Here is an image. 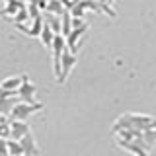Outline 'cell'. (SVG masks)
<instances>
[{"instance_id": "obj_2", "label": "cell", "mask_w": 156, "mask_h": 156, "mask_svg": "<svg viewBox=\"0 0 156 156\" xmlns=\"http://www.w3.org/2000/svg\"><path fill=\"white\" fill-rule=\"evenodd\" d=\"M66 37L62 35V33H58V35L55 37V41H53V72H55V78L58 80V78L62 76V55H65L66 51Z\"/></svg>"}, {"instance_id": "obj_4", "label": "cell", "mask_w": 156, "mask_h": 156, "mask_svg": "<svg viewBox=\"0 0 156 156\" xmlns=\"http://www.w3.org/2000/svg\"><path fill=\"white\" fill-rule=\"evenodd\" d=\"M23 80H26V74L22 76H8L2 80V84H0V90H2V98H10V96H16L18 90L22 88Z\"/></svg>"}, {"instance_id": "obj_9", "label": "cell", "mask_w": 156, "mask_h": 156, "mask_svg": "<svg viewBox=\"0 0 156 156\" xmlns=\"http://www.w3.org/2000/svg\"><path fill=\"white\" fill-rule=\"evenodd\" d=\"M20 143L23 146V154L26 156H37L39 154V146L35 143V136L31 135V131H29L27 135H23L22 139H20Z\"/></svg>"}, {"instance_id": "obj_1", "label": "cell", "mask_w": 156, "mask_h": 156, "mask_svg": "<svg viewBox=\"0 0 156 156\" xmlns=\"http://www.w3.org/2000/svg\"><path fill=\"white\" fill-rule=\"evenodd\" d=\"M154 127H156V117L143 115V113H125V115H119L113 123V135L121 133L125 129L148 131V129H154Z\"/></svg>"}, {"instance_id": "obj_5", "label": "cell", "mask_w": 156, "mask_h": 156, "mask_svg": "<svg viewBox=\"0 0 156 156\" xmlns=\"http://www.w3.org/2000/svg\"><path fill=\"white\" fill-rule=\"evenodd\" d=\"M78 65V55L76 53H72L70 49L66 47V51H65V55H62V76L58 78V84H65L66 82V78L70 76V72H72V68H74Z\"/></svg>"}, {"instance_id": "obj_10", "label": "cell", "mask_w": 156, "mask_h": 156, "mask_svg": "<svg viewBox=\"0 0 156 156\" xmlns=\"http://www.w3.org/2000/svg\"><path fill=\"white\" fill-rule=\"evenodd\" d=\"M55 37H57V33H55V29H53V26L49 22L43 23V29H41V35H39V39H41V43L45 47L51 49L53 47V41H55Z\"/></svg>"}, {"instance_id": "obj_14", "label": "cell", "mask_w": 156, "mask_h": 156, "mask_svg": "<svg viewBox=\"0 0 156 156\" xmlns=\"http://www.w3.org/2000/svg\"><path fill=\"white\" fill-rule=\"evenodd\" d=\"M82 26H86V22L82 18H74L72 16V27H82Z\"/></svg>"}, {"instance_id": "obj_15", "label": "cell", "mask_w": 156, "mask_h": 156, "mask_svg": "<svg viewBox=\"0 0 156 156\" xmlns=\"http://www.w3.org/2000/svg\"><path fill=\"white\" fill-rule=\"evenodd\" d=\"M107 2H109V4H113V2H115V0H107Z\"/></svg>"}, {"instance_id": "obj_11", "label": "cell", "mask_w": 156, "mask_h": 156, "mask_svg": "<svg viewBox=\"0 0 156 156\" xmlns=\"http://www.w3.org/2000/svg\"><path fill=\"white\" fill-rule=\"evenodd\" d=\"M29 125L26 123V121H20V119H12V136L10 139H16V140H20L23 135H27L29 133Z\"/></svg>"}, {"instance_id": "obj_13", "label": "cell", "mask_w": 156, "mask_h": 156, "mask_svg": "<svg viewBox=\"0 0 156 156\" xmlns=\"http://www.w3.org/2000/svg\"><path fill=\"white\" fill-rule=\"evenodd\" d=\"M61 20H62V35L68 37V35H70V31L74 29V27H72V14L65 10V14H62Z\"/></svg>"}, {"instance_id": "obj_8", "label": "cell", "mask_w": 156, "mask_h": 156, "mask_svg": "<svg viewBox=\"0 0 156 156\" xmlns=\"http://www.w3.org/2000/svg\"><path fill=\"white\" fill-rule=\"evenodd\" d=\"M35 84L33 82H29V78L26 74V80H23V84L22 88L18 90V98H20V101H29V104H33L35 101Z\"/></svg>"}, {"instance_id": "obj_12", "label": "cell", "mask_w": 156, "mask_h": 156, "mask_svg": "<svg viewBox=\"0 0 156 156\" xmlns=\"http://www.w3.org/2000/svg\"><path fill=\"white\" fill-rule=\"evenodd\" d=\"M156 143V127L154 129H148V131H144V136H143V144H144V148L148 150H152V146Z\"/></svg>"}, {"instance_id": "obj_7", "label": "cell", "mask_w": 156, "mask_h": 156, "mask_svg": "<svg viewBox=\"0 0 156 156\" xmlns=\"http://www.w3.org/2000/svg\"><path fill=\"white\" fill-rule=\"evenodd\" d=\"M88 31V23L86 26H82V27H74L70 31V35L66 37V45H68V49H70L72 53H76L78 55V51H80V47H82V41H84V33Z\"/></svg>"}, {"instance_id": "obj_3", "label": "cell", "mask_w": 156, "mask_h": 156, "mask_svg": "<svg viewBox=\"0 0 156 156\" xmlns=\"http://www.w3.org/2000/svg\"><path fill=\"white\" fill-rule=\"evenodd\" d=\"M37 111H43V104H39V101H33V104H29V101H16V105L12 107L10 115H12V119L27 121Z\"/></svg>"}, {"instance_id": "obj_6", "label": "cell", "mask_w": 156, "mask_h": 156, "mask_svg": "<svg viewBox=\"0 0 156 156\" xmlns=\"http://www.w3.org/2000/svg\"><path fill=\"white\" fill-rule=\"evenodd\" d=\"M115 140H117V146H119V148L131 152L133 156H148V150H146L144 144L139 143V140H127V139H121V136H115Z\"/></svg>"}, {"instance_id": "obj_16", "label": "cell", "mask_w": 156, "mask_h": 156, "mask_svg": "<svg viewBox=\"0 0 156 156\" xmlns=\"http://www.w3.org/2000/svg\"><path fill=\"white\" fill-rule=\"evenodd\" d=\"M20 156H26V154H20Z\"/></svg>"}]
</instances>
